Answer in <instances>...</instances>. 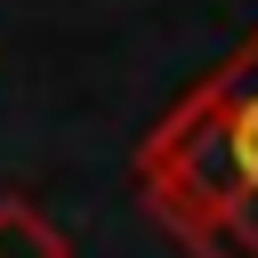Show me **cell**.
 Wrapping results in <instances>:
<instances>
[{
    "label": "cell",
    "instance_id": "cell-1",
    "mask_svg": "<svg viewBox=\"0 0 258 258\" xmlns=\"http://www.w3.org/2000/svg\"><path fill=\"white\" fill-rule=\"evenodd\" d=\"M137 194L194 258H258V32L153 121Z\"/></svg>",
    "mask_w": 258,
    "mask_h": 258
},
{
    "label": "cell",
    "instance_id": "cell-2",
    "mask_svg": "<svg viewBox=\"0 0 258 258\" xmlns=\"http://www.w3.org/2000/svg\"><path fill=\"white\" fill-rule=\"evenodd\" d=\"M0 258H73L64 226H48L24 194H0Z\"/></svg>",
    "mask_w": 258,
    "mask_h": 258
}]
</instances>
